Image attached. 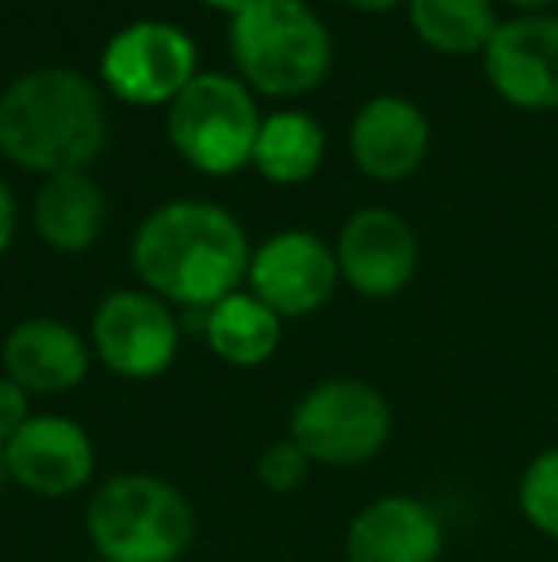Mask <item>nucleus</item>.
Here are the masks:
<instances>
[{
  "label": "nucleus",
  "mask_w": 558,
  "mask_h": 562,
  "mask_svg": "<svg viewBox=\"0 0 558 562\" xmlns=\"http://www.w3.org/2000/svg\"><path fill=\"white\" fill-rule=\"evenodd\" d=\"M246 226L210 200H169L149 211L130 241L141 288L169 306L210 311L249 276Z\"/></svg>",
  "instance_id": "nucleus-1"
},
{
  "label": "nucleus",
  "mask_w": 558,
  "mask_h": 562,
  "mask_svg": "<svg viewBox=\"0 0 558 562\" xmlns=\"http://www.w3.org/2000/svg\"><path fill=\"white\" fill-rule=\"evenodd\" d=\"M112 138L104 92L77 69L38 66L0 92V154L38 177L89 172Z\"/></svg>",
  "instance_id": "nucleus-2"
},
{
  "label": "nucleus",
  "mask_w": 558,
  "mask_h": 562,
  "mask_svg": "<svg viewBox=\"0 0 558 562\" xmlns=\"http://www.w3.org/2000/svg\"><path fill=\"white\" fill-rule=\"evenodd\" d=\"M230 54L249 92L295 100L329 77L333 38L306 0H257L230 20Z\"/></svg>",
  "instance_id": "nucleus-3"
},
{
  "label": "nucleus",
  "mask_w": 558,
  "mask_h": 562,
  "mask_svg": "<svg viewBox=\"0 0 558 562\" xmlns=\"http://www.w3.org/2000/svg\"><path fill=\"white\" fill-rule=\"evenodd\" d=\"M84 528L107 562H180L195 536L192 502L172 482L127 471L96 486L84 509Z\"/></svg>",
  "instance_id": "nucleus-4"
},
{
  "label": "nucleus",
  "mask_w": 558,
  "mask_h": 562,
  "mask_svg": "<svg viewBox=\"0 0 558 562\" xmlns=\"http://www.w3.org/2000/svg\"><path fill=\"white\" fill-rule=\"evenodd\" d=\"M169 146L203 177H234L253 165L261 134V112L241 77L200 74L169 108H164Z\"/></svg>",
  "instance_id": "nucleus-5"
},
{
  "label": "nucleus",
  "mask_w": 558,
  "mask_h": 562,
  "mask_svg": "<svg viewBox=\"0 0 558 562\" xmlns=\"http://www.w3.org/2000/svg\"><path fill=\"white\" fill-rule=\"evenodd\" d=\"M395 414L379 386L352 375H329L314 383L295 402L287 422V437L306 451L310 463L337 467H364L390 440Z\"/></svg>",
  "instance_id": "nucleus-6"
},
{
  "label": "nucleus",
  "mask_w": 558,
  "mask_h": 562,
  "mask_svg": "<svg viewBox=\"0 0 558 562\" xmlns=\"http://www.w3.org/2000/svg\"><path fill=\"white\" fill-rule=\"evenodd\" d=\"M200 77L192 35L169 20H135L107 38L100 81L130 108H169Z\"/></svg>",
  "instance_id": "nucleus-7"
},
{
  "label": "nucleus",
  "mask_w": 558,
  "mask_h": 562,
  "mask_svg": "<svg viewBox=\"0 0 558 562\" xmlns=\"http://www.w3.org/2000/svg\"><path fill=\"white\" fill-rule=\"evenodd\" d=\"M92 352L112 375L149 383L176 363L180 322L164 299L146 288H119L92 314Z\"/></svg>",
  "instance_id": "nucleus-8"
},
{
  "label": "nucleus",
  "mask_w": 558,
  "mask_h": 562,
  "mask_svg": "<svg viewBox=\"0 0 558 562\" xmlns=\"http://www.w3.org/2000/svg\"><path fill=\"white\" fill-rule=\"evenodd\" d=\"M246 283L283 322L310 318L333 299L337 283H341V268H337V252L318 234L280 229L253 249Z\"/></svg>",
  "instance_id": "nucleus-9"
},
{
  "label": "nucleus",
  "mask_w": 558,
  "mask_h": 562,
  "mask_svg": "<svg viewBox=\"0 0 558 562\" xmlns=\"http://www.w3.org/2000/svg\"><path fill=\"white\" fill-rule=\"evenodd\" d=\"M4 471L20 490L46 502L73 497L96 471V448L81 422L61 414H31L4 445Z\"/></svg>",
  "instance_id": "nucleus-10"
},
{
  "label": "nucleus",
  "mask_w": 558,
  "mask_h": 562,
  "mask_svg": "<svg viewBox=\"0 0 558 562\" xmlns=\"http://www.w3.org/2000/svg\"><path fill=\"white\" fill-rule=\"evenodd\" d=\"M337 268L364 299H395L418 272L421 245L413 226L390 207H360L337 234Z\"/></svg>",
  "instance_id": "nucleus-11"
},
{
  "label": "nucleus",
  "mask_w": 558,
  "mask_h": 562,
  "mask_svg": "<svg viewBox=\"0 0 558 562\" xmlns=\"http://www.w3.org/2000/svg\"><path fill=\"white\" fill-rule=\"evenodd\" d=\"M493 92L513 108H558V15H516L482 50Z\"/></svg>",
  "instance_id": "nucleus-12"
},
{
  "label": "nucleus",
  "mask_w": 558,
  "mask_h": 562,
  "mask_svg": "<svg viewBox=\"0 0 558 562\" xmlns=\"http://www.w3.org/2000/svg\"><path fill=\"white\" fill-rule=\"evenodd\" d=\"M429 119L406 97H372L349 126V154L379 184L410 180L429 157Z\"/></svg>",
  "instance_id": "nucleus-13"
},
{
  "label": "nucleus",
  "mask_w": 558,
  "mask_h": 562,
  "mask_svg": "<svg viewBox=\"0 0 558 562\" xmlns=\"http://www.w3.org/2000/svg\"><path fill=\"white\" fill-rule=\"evenodd\" d=\"M344 555L349 562H440L444 525L421 497L383 494L352 517Z\"/></svg>",
  "instance_id": "nucleus-14"
},
{
  "label": "nucleus",
  "mask_w": 558,
  "mask_h": 562,
  "mask_svg": "<svg viewBox=\"0 0 558 562\" xmlns=\"http://www.w3.org/2000/svg\"><path fill=\"white\" fill-rule=\"evenodd\" d=\"M4 375L27 394H66L89 379V345L61 318H23L4 337Z\"/></svg>",
  "instance_id": "nucleus-15"
},
{
  "label": "nucleus",
  "mask_w": 558,
  "mask_h": 562,
  "mask_svg": "<svg viewBox=\"0 0 558 562\" xmlns=\"http://www.w3.org/2000/svg\"><path fill=\"white\" fill-rule=\"evenodd\" d=\"M35 229L50 249L84 252L96 245L107 223V200L89 172L46 177L35 192Z\"/></svg>",
  "instance_id": "nucleus-16"
},
{
  "label": "nucleus",
  "mask_w": 558,
  "mask_h": 562,
  "mask_svg": "<svg viewBox=\"0 0 558 562\" xmlns=\"http://www.w3.org/2000/svg\"><path fill=\"white\" fill-rule=\"evenodd\" d=\"M283 337V318L253 291H234L223 303L203 311V340L230 368H261L272 360Z\"/></svg>",
  "instance_id": "nucleus-17"
},
{
  "label": "nucleus",
  "mask_w": 558,
  "mask_h": 562,
  "mask_svg": "<svg viewBox=\"0 0 558 562\" xmlns=\"http://www.w3.org/2000/svg\"><path fill=\"white\" fill-rule=\"evenodd\" d=\"M321 161H326V131L314 115L287 108V112H276L261 123L253 146V169L269 184H306L318 177Z\"/></svg>",
  "instance_id": "nucleus-18"
},
{
  "label": "nucleus",
  "mask_w": 558,
  "mask_h": 562,
  "mask_svg": "<svg viewBox=\"0 0 558 562\" xmlns=\"http://www.w3.org/2000/svg\"><path fill=\"white\" fill-rule=\"evenodd\" d=\"M410 27L440 54H482L498 35L493 0H410Z\"/></svg>",
  "instance_id": "nucleus-19"
},
{
  "label": "nucleus",
  "mask_w": 558,
  "mask_h": 562,
  "mask_svg": "<svg viewBox=\"0 0 558 562\" xmlns=\"http://www.w3.org/2000/svg\"><path fill=\"white\" fill-rule=\"evenodd\" d=\"M516 505L524 520L547 540H558V448H547L524 467L516 482Z\"/></svg>",
  "instance_id": "nucleus-20"
},
{
  "label": "nucleus",
  "mask_w": 558,
  "mask_h": 562,
  "mask_svg": "<svg viewBox=\"0 0 558 562\" xmlns=\"http://www.w3.org/2000/svg\"><path fill=\"white\" fill-rule=\"evenodd\" d=\"M310 467L314 463L306 459V451L287 437L261 451V459H257V482L264 490H272V494H295L310 479Z\"/></svg>",
  "instance_id": "nucleus-21"
},
{
  "label": "nucleus",
  "mask_w": 558,
  "mask_h": 562,
  "mask_svg": "<svg viewBox=\"0 0 558 562\" xmlns=\"http://www.w3.org/2000/svg\"><path fill=\"white\" fill-rule=\"evenodd\" d=\"M27 398H31V394L23 391L15 379L0 375V448H4L8 440H12L15 432L23 429V422L31 417Z\"/></svg>",
  "instance_id": "nucleus-22"
},
{
  "label": "nucleus",
  "mask_w": 558,
  "mask_h": 562,
  "mask_svg": "<svg viewBox=\"0 0 558 562\" xmlns=\"http://www.w3.org/2000/svg\"><path fill=\"white\" fill-rule=\"evenodd\" d=\"M12 237H15V195L8 188V180L0 177V252L12 245Z\"/></svg>",
  "instance_id": "nucleus-23"
},
{
  "label": "nucleus",
  "mask_w": 558,
  "mask_h": 562,
  "mask_svg": "<svg viewBox=\"0 0 558 562\" xmlns=\"http://www.w3.org/2000/svg\"><path fill=\"white\" fill-rule=\"evenodd\" d=\"M207 8H215V12H223V15H230V20H238L241 12H249V8L257 4V0H203Z\"/></svg>",
  "instance_id": "nucleus-24"
},
{
  "label": "nucleus",
  "mask_w": 558,
  "mask_h": 562,
  "mask_svg": "<svg viewBox=\"0 0 558 562\" xmlns=\"http://www.w3.org/2000/svg\"><path fill=\"white\" fill-rule=\"evenodd\" d=\"M341 4L356 8V12H390V8L410 4V0H341Z\"/></svg>",
  "instance_id": "nucleus-25"
},
{
  "label": "nucleus",
  "mask_w": 558,
  "mask_h": 562,
  "mask_svg": "<svg viewBox=\"0 0 558 562\" xmlns=\"http://www.w3.org/2000/svg\"><path fill=\"white\" fill-rule=\"evenodd\" d=\"M505 4H513V8H524L528 15H539L544 8H551V4H558V0H505Z\"/></svg>",
  "instance_id": "nucleus-26"
},
{
  "label": "nucleus",
  "mask_w": 558,
  "mask_h": 562,
  "mask_svg": "<svg viewBox=\"0 0 558 562\" xmlns=\"http://www.w3.org/2000/svg\"><path fill=\"white\" fill-rule=\"evenodd\" d=\"M4 479H8V471H4V448H0V486H4Z\"/></svg>",
  "instance_id": "nucleus-27"
},
{
  "label": "nucleus",
  "mask_w": 558,
  "mask_h": 562,
  "mask_svg": "<svg viewBox=\"0 0 558 562\" xmlns=\"http://www.w3.org/2000/svg\"><path fill=\"white\" fill-rule=\"evenodd\" d=\"M92 562H107V559H92Z\"/></svg>",
  "instance_id": "nucleus-28"
}]
</instances>
